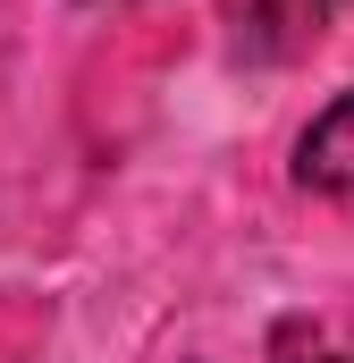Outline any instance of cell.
<instances>
[{
	"instance_id": "3",
	"label": "cell",
	"mask_w": 354,
	"mask_h": 363,
	"mask_svg": "<svg viewBox=\"0 0 354 363\" xmlns=\"http://www.w3.org/2000/svg\"><path fill=\"white\" fill-rule=\"evenodd\" d=\"M287 363H338V355H321V347H304V355H287Z\"/></svg>"
},
{
	"instance_id": "1",
	"label": "cell",
	"mask_w": 354,
	"mask_h": 363,
	"mask_svg": "<svg viewBox=\"0 0 354 363\" xmlns=\"http://www.w3.org/2000/svg\"><path fill=\"white\" fill-rule=\"evenodd\" d=\"M346 0H228V34L245 60H295L338 26Z\"/></svg>"
},
{
	"instance_id": "2",
	"label": "cell",
	"mask_w": 354,
	"mask_h": 363,
	"mask_svg": "<svg viewBox=\"0 0 354 363\" xmlns=\"http://www.w3.org/2000/svg\"><path fill=\"white\" fill-rule=\"evenodd\" d=\"M295 186H312V194H354V85L304 127V144H295Z\"/></svg>"
}]
</instances>
